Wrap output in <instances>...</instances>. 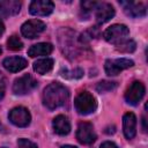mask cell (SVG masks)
Here are the masks:
<instances>
[{"mask_svg": "<svg viewBox=\"0 0 148 148\" xmlns=\"http://www.w3.org/2000/svg\"><path fill=\"white\" fill-rule=\"evenodd\" d=\"M97 3L98 2H96V1H82L81 2V8L84 13L88 14V13H90L91 10H94L96 8Z\"/></svg>", "mask_w": 148, "mask_h": 148, "instance_id": "22", "label": "cell"}, {"mask_svg": "<svg viewBox=\"0 0 148 148\" xmlns=\"http://www.w3.org/2000/svg\"><path fill=\"white\" fill-rule=\"evenodd\" d=\"M61 148H77V147H75V146H71V145H65V146H62Z\"/></svg>", "mask_w": 148, "mask_h": 148, "instance_id": "28", "label": "cell"}, {"mask_svg": "<svg viewBox=\"0 0 148 148\" xmlns=\"http://www.w3.org/2000/svg\"><path fill=\"white\" fill-rule=\"evenodd\" d=\"M52 50H53L52 44H50V43H38V44L32 45L28 50V54L31 58L40 57V56H47L52 52Z\"/></svg>", "mask_w": 148, "mask_h": 148, "instance_id": "17", "label": "cell"}, {"mask_svg": "<svg viewBox=\"0 0 148 148\" xmlns=\"http://www.w3.org/2000/svg\"><path fill=\"white\" fill-rule=\"evenodd\" d=\"M7 47L12 51H18V50H22L23 43L21 42V39L17 36L13 35L7 39Z\"/></svg>", "mask_w": 148, "mask_h": 148, "instance_id": "20", "label": "cell"}, {"mask_svg": "<svg viewBox=\"0 0 148 148\" xmlns=\"http://www.w3.org/2000/svg\"><path fill=\"white\" fill-rule=\"evenodd\" d=\"M5 91H6V81H5L3 74L0 72V101L3 98Z\"/></svg>", "mask_w": 148, "mask_h": 148, "instance_id": "24", "label": "cell"}, {"mask_svg": "<svg viewBox=\"0 0 148 148\" xmlns=\"http://www.w3.org/2000/svg\"><path fill=\"white\" fill-rule=\"evenodd\" d=\"M117 87V82H112V81H101L97 86H96V90L99 92H105V91H110L112 89H114Z\"/></svg>", "mask_w": 148, "mask_h": 148, "instance_id": "21", "label": "cell"}, {"mask_svg": "<svg viewBox=\"0 0 148 148\" xmlns=\"http://www.w3.org/2000/svg\"><path fill=\"white\" fill-rule=\"evenodd\" d=\"M17 146H18V148H37V145L28 139H18Z\"/></svg>", "mask_w": 148, "mask_h": 148, "instance_id": "23", "label": "cell"}, {"mask_svg": "<svg viewBox=\"0 0 148 148\" xmlns=\"http://www.w3.org/2000/svg\"><path fill=\"white\" fill-rule=\"evenodd\" d=\"M3 31H5V25H3V23H2V21L0 20V36L3 34Z\"/></svg>", "mask_w": 148, "mask_h": 148, "instance_id": "26", "label": "cell"}, {"mask_svg": "<svg viewBox=\"0 0 148 148\" xmlns=\"http://www.w3.org/2000/svg\"><path fill=\"white\" fill-rule=\"evenodd\" d=\"M53 130L59 135H67L71 132V123L64 114H59L53 119Z\"/></svg>", "mask_w": 148, "mask_h": 148, "instance_id": "15", "label": "cell"}, {"mask_svg": "<svg viewBox=\"0 0 148 148\" xmlns=\"http://www.w3.org/2000/svg\"><path fill=\"white\" fill-rule=\"evenodd\" d=\"M8 118L12 124L17 127H27L31 121V116L28 109L23 106H16L8 113Z\"/></svg>", "mask_w": 148, "mask_h": 148, "instance_id": "5", "label": "cell"}, {"mask_svg": "<svg viewBox=\"0 0 148 148\" xmlns=\"http://www.w3.org/2000/svg\"><path fill=\"white\" fill-rule=\"evenodd\" d=\"M123 128L126 139L131 140L136 133V117L133 112H127L123 117Z\"/></svg>", "mask_w": 148, "mask_h": 148, "instance_id": "13", "label": "cell"}, {"mask_svg": "<svg viewBox=\"0 0 148 148\" xmlns=\"http://www.w3.org/2000/svg\"><path fill=\"white\" fill-rule=\"evenodd\" d=\"M69 98L68 89L59 82L50 83L43 92V104L49 110H54L67 103Z\"/></svg>", "mask_w": 148, "mask_h": 148, "instance_id": "1", "label": "cell"}, {"mask_svg": "<svg viewBox=\"0 0 148 148\" xmlns=\"http://www.w3.org/2000/svg\"><path fill=\"white\" fill-rule=\"evenodd\" d=\"M128 35H130V30L125 24H113L104 31L103 36L108 43L119 45L120 43L127 39Z\"/></svg>", "mask_w": 148, "mask_h": 148, "instance_id": "3", "label": "cell"}, {"mask_svg": "<svg viewBox=\"0 0 148 148\" xmlns=\"http://www.w3.org/2000/svg\"><path fill=\"white\" fill-rule=\"evenodd\" d=\"M142 124H143V131H145V132H147V126H146V118H145V117L142 118Z\"/></svg>", "mask_w": 148, "mask_h": 148, "instance_id": "27", "label": "cell"}, {"mask_svg": "<svg viewBox=\"0 0 148 148\" xmlns=\"http://www.w3.org/2000/svg\"><path fill=\"white\" fill-rule=\"evenodd\" d=\"M1 53H2V50H1V47H0V54H1Z\"/></svg>", "mask_w": 148, "mask_h": 148, "instance_id": "29", "label": "cell"}, {"mask_svg": "<svg viewBox=\"0 0 148 148\" xmlns=\"http://www.w3.org/2000/svg\"><path fill=\"white\" fill-rule=\"evenodd\" d=\"M146 88L142 82L140 81H134L126 90L125 92V99L128 104L131 105H138L142 97L145 96Z\"/></svg>", "mask_w": 148, "mask_h": 148, "instance_id": "7", "label": "cell"}, {"mask_svg": "<svg viewBox=\"0 0 148 148\" xmlns=\"http://www.w3.org/2000/svg\"><path fill=\"white\" fill-rule=\"evenodd\" d=\"M96 133L90 123H80L76 131V139L82 145H91L96 141Z\"/></svg>", "mask_w": 148, "mask_h": 148, "instance_id": "8", "label": "cell"}, {"mask_svg": "<svg viewBox=\"0 0 148 148\" xmlns=\"http://www.w3.org/2000/svg\"><path fill=\"white\" fill-rule=\"evenodd\" d=\"M54 9V3L50 0H34L29 6V12L35 16L50 15Z\"/></svg>", "mask_w": 148, "mask_h": 148, "instance_id": "10", "label": "cell"}, {"mask_svg": "<svg viewBox=\"0 0 148 148\" xmlns=\"http://www.w3.org/2000/svg\"><path fill=\"white\" fill-rule=\"evenodd\" d=\"M37 87V81L29 74L16 79L13 83V91L16 95H25Z\"/></svg>", "mask_w": 148, "mask_h": 148, "instance_id": "6", "label": "cell"}, {"mask_svg": "<svg viewBox=\"0 0 148 148\" xmlns=\"http://www.w3.org/2000/svg\"><path fill=\"white\" fill-rule=\"evenodd\" d=\"M134 65V61L127 58H119V59H108L105 61L104 68L108 75L116 76L118 75L123 69L130 68Z\"/></svg>", "mask_w": 148, "mask_h": 148, "instance_id": "4", "label": "cell"}, {"mask_svg": "<svg viewBox=\"0 0 148 148\" xmlns=\"http://www.w3.org/2000/svg\"><path fill=\"white\" fill-rule=\"evenodd\" d=\"M123 9L127 16L131 17H142L147 13V8L142 2H134V1H120Z\"/></svg>", "mask_w": 148, "mask_h": 148, "instance_id": "11", "label": "cell"}, {"mask_svg": "<svg viewBox=\"0 0 148 148\" xmlns=\"http://www.w3.org/2000/svg\"><path fill=\"white\" fill-rule=\"evenodd\" d=\"M45 29H46V25L43 21H40V20H29V21H27L22 24L21 32L24 37L32 39V38H36L37 36H39Z\"/></svg>", "mask_w": 148, "mask_h": 148, "instance_id": "9", "label": "cell"}, {"mask_svg": "<svg viewBox=\"0 0 148 148\" xmlns=\"http://www.w3.org/2000/svg\"><path fill=\"white\" fill-rule=\"evenodd\" d=\"M3 67L12 73H16L27 67L28 61L22 57H8L2 61Z\"/></svg>", "mask_w": 148, "mask_h": 148, "instance_id": "14", "label": "cell"}, {"mask_svg": "<svg viewBox=\"0 0 148 148\" xmlns=\"http://www.w3.org/2000/svg\"><path fill=\"white\" fill-rule=\"evenodd\" d=\"M136 47V44L134 40L132 39H126L125 42L120 43L119 45H117V50L120 51V52H124V53H130V52H133Z\"/></svg>", "mask_w": 148, "mask_h": 148, "instance_id": "19", "label": "cell"}, {"mask_svg": "<svg viewBox=\"0 0 148 148\" xmlns=\"http://www.w3.org/2000/svg\"><path fill=\"white\" fill-rule=\"evenodd\" d=\"M95 10V16L98 23H105L114 16V8L108 2H98Z\"/></svg>", "mask_w": 148, "mask_h": 148, "instance_id": "12", "label": "cell"}, {"mask_svg": "<svg viewBox=\"0 0 148 148\" xmlns=\"http://www.w3.org/2000/svg\"><path fill=\"white\" fill-rule=\"evenodd\" d=\"M74 106L77 113L82 116H87L89 113H92L96 110L97 103L95 97L89 91H82L76 96L74 101Z\"/></svg>", "mask_w": 148, "mask_h": 148, "instance_id": "2", "label": "cell"}, {"mask_svg": "<svg viewBox=\"0 0 148 148\" xmlns=\"http://www.w3.org/2000/svg\"><path fill=\"white\" fill-rule=\"evenodd\" d=\"M99 148H118V146H117L116 143L111 142V141H105V142H103V143L101 145Z\"/></svg>", "mask_w": 148, "mask_h": 148, "instance_id": "25", "label": "cell"}, {"mask_svg": "<svg viewBox=\"0 0 148 148\" xmlns=\"http://www.w3.org/2000/svg\"><path fill=\"white\" fill-rule=\"evenodd\" d=\"M53 64H54V61H53V59H51V58L39 59V60H37V61L34 64V71L37 72L38 74L44 75V74L49 73V72L53 68Z\"/></svg>", "mask_w": 148, "mask_h": 148, "instance_id": "18", "label": "cell"}, {"mask_svg": "<svg viewBox=\"0 0 148 148\" xmlns=\"http://www.w3.org/2000/svg\"><path fill=\"white\" fill-rule=\"evenodd\" d=\"M21 9V2L16 0H6V1H0V14L5 16H10V15H16L18 14Z\"/></svg>", "mask_w": 148, "mask_h": 148, "instance_id": "16", "label": "cell"}, {"mask_svg": "<svg viewBox=\"0 0 148 148\" xmlns=\"http://www.w3.org/2000/svg\"><path fill=\"white\" fill-rule=\"evenodd\" d=\"M3 148H5V147H3Z\"/></svg>", "mask_w": 148, "mask_h": 148, "instance_id": "30", "label": "cell"}]
</instances>
